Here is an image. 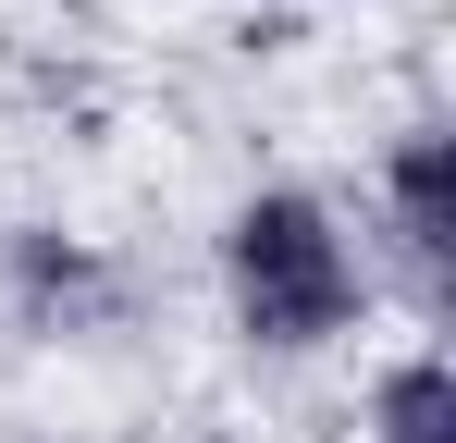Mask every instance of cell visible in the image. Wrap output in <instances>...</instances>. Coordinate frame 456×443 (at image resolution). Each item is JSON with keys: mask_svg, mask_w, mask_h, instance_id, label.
I'll use <instances>...</instances> for the list:
<instances>
[{"mask_svg": "<svg viewBox=\"0 0 456 443\" xmlns=\"http://www.w3.org/2000/svg\"><path fill=\"white\" fill-rule=\"evenodd\" d=\"M223 295H234V333H247V345L308 358V345H333V333L370 308V271H358L346 222L321 210V197L272 185V197H247V210L223 222Z\"/></svg>", "mask_w": 456, "mask_h": 443, "instance_id": "obj_1", "label": "cell"}, {"mask_svg": "<svg viewBox=\"0 0 456 443\" xmlns=\"http://www.w3.org/2000/svg\"><path fill=\"white\" fill-rule=\"evenodd\" d=\"M382 210H395V246L419 259V284H444V246H456V148L432 136V124L382 160Z\"/></svg>", "mask_w": 456, "mask_h": 443, "instance_id": "obj_2", "label": "cell"}, {"mask_svg": "<svg viewBox=\"0 0 456 443\" xmlns=\"http://www.w3.org/2000/svg\"><path fill=\"white\" fill-rule=\"evenodd\" d=\"M370 431H382V443H456V369H444V345H419V358L382 369Z\"/></svg>", "mask_w": 456, "mask_h": 443, "instance_id": "obj_3", "label": "cell"}]
</instances>
